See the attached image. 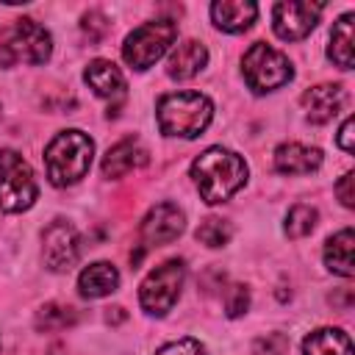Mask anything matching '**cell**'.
Returning <instances> with one entry per match:
<instances>
[{"label":"cell","instance_id":"6da1fadb","mask_svg":"<svg viewBox=\"0 0 355 355\" xmlns=\"http://www.w3.org/2000/svg\"><path fill=\"white\" fill-rule=\"evenodd\" d=\"M191 178L200 189V197L208 205L225 202L247 183V164L241 155L225 147H208L191 164Z\"/></svg>","mask_w":355,"mask_h":355},{"label":"cell","instance_id":"7a4b0ae2","mask_svg":"<svg viewBox=\"0 0 355 355\" xmlns=\"http://www.w3.org/2000/svg\"><path fill=\"white\" fill-rule=\"evenodd\" d=\"M94 155V141L83 130H61L47 147H44V166L53 186H72L78 183Z\"/></svg>","mask_w":355,"mask_h":355},{"label":"cell","instance_id":"3957f363","mask_svg":"<svg viewBox=\"0 0 355 355\" xmlns=\"http://www.w3.org/2000/svg\"><path fill=\"white\" fill-rule=\"evenodd\" d=\"M158 128L164 136H180V139H194L200 136L211 116L214 105L205 94L200 92H175L164 94L158 100Z\"/></svg>","mask_w":355,"mask_h":355},{"label":"cell","instance_id":"277c9868","mask_svg":"<svg viewBox=\"0 0 355 355\" xmlns=\"http://www.w3.org/2000/svg\"><path fill=\"white\" fill-rule=\"evenodd\" d=\"M53 53V39L31 17L14 19L8 28L0 31V64L14 67V64H44Z\"/></svg>","mask_w":355,"mask_h":355},{"label":"cell","instance_id":"5b68a950","mask_svg":"<svg viewBox=\"0 0 355 355\" xmlns=\"http://www.w3.org/2000/svg\"><path fill=\"white\" fill-rule=\"evenodd\" d=\"M36 200V180L31 164L17 150H0V211L19 214Z\"/></svg>","mask_w":355,"mask_h":355},{"label":"cell","instance_id":"8992f818","mask_svg":"<svg viewBox=\"0 0 355 355\" xmlns=\"http://www.w3.org/2000/svg\"><path fill=\"white\" fill-rule=\"evenodd\" d=\"M241 69H244V80L250 83L252 92L263 94V92H275L280 86H286L291 78H294V69H291V61L263 44V42H255L247 53H244V61H241Z\"/></svg>","mask_w":355,"mask_h":355},{"label":"cell","instance_id":"52a82bcc","mask_svg":"<svg viewBox=\"0 0 355 355\" xmlns=\"http://www.w3.org/2000/svg\"><path fill=\"white\" fill-rule=\"evenodd\" d=\"M178 36V25L172 19H153V22H144L141 28H136L125 44H122V58L125 64H130L133 69H147L153 67L166 50L169 44L175 42Z\"/></svg>","mask_w":355,"mask_h":355},{"label":"cell","instance_id":"ba28073f","mask_svg":"<svg viewBox=\"0 0 355 355\" xmlns=\"http://www.w3.org/2000/svg\"><path fill=\"white\" fill-rule=\"evenodd\" d=\"M183 277H186V263L180 258H172V261H164L161 266H155L141 280V288H139L141 308L153 316H164L166 311H172V305L180 297Z\"/></svg>","mask_w":355,"mask_h":355},{"label":"cell","instance_id":"9c48e42d","mask_svg":"<svg viewBox=\"0 0 355 355\" xmlns=\"http://www.w3.org/2000/svg\"><path fill=\"white\" fill-rule=\"evenodd\" d=\"M322 8H324L322 3H297V0L275 3L272 28L283 42H300L316 28Z\"/></svg>","mask_w":355,"mask_h":355},{"label":"cell","instance_id":"30bf717a","mask_svg":"<svg viewBox=\"0 0 355 355\" xmlns=\"http://www.w3.org/2000/svg\"><path fill=\"white\" fill-rule=\"evenodd\" d=\"M44 263L53 272H67L80 258V236L67 219H53L44 227Z\"/></svg>","mask_w":355,"mask_h":355},{"label":"cell","instance_id":"8fae6325","mask_svg":"<svg viewBox=\"0 0 355 355\" xmlns=\"http://www.w3.org/2000/svg\"><path fill=\"white\" fill-rule=\"evenodd\" d=\"M183 230H186V216H183V211H180L178 205H172V202H158V205H153V208L144 214L141 225H139V236H141V241H144L147 247L169 244V241H175Z\"/></svg>","mask_w":355,"mask_h":355},{"label":"cell","instance_id":"7c38bea8","mask_svg":"<svg viewBox=\"0 0 355 355\" xmlns=\"http://www.w3.org/2000/svg\"><path fill=\"white\" fill-rule=\"evenodd\" d=\"M150 161V153L144 150V144L136 136H128L122 141H116L105 155H103V175L105 178H125L133 169H141Z\"/></svg>","mask_w":355,"mask_h":355},{"label":"cell","instance_id":"4fadbf2b","mask_svg":"<svg viewBox=\"0 0 355 355\" xmlns=\"http://www.w3.org/2000/svg\"><path fill=\"white\" fill-rule=\"evenodd\" d=\"M344 105V89L338 83H319V86H311L305 94H302V108H305V116L313 122V125H324L330 122Z\"/></svg>","mask_w":355,"mask_h":355},{"label":"cell","instance_id":"5bb4252c","mask_svg":"<svg viewBox=\"0 0 355 355\" xmlns=\"http://www.w3.org/2000/svg\"><path fill=\"white\" fill-rule=\"evenodd\" d=\"M258 17V6L250 0H216L211 3V19L219 31L241 33L247 31Z\"/></svg>","mask_w":355,"mask_h":355},{"label":"cell","instance_id":"9a60e30c","mask_svg":"<svg viewBox=\"0 0 355 355\" xmlns=\"http://www.w3.org/2000/svg\"><path fill=\"white\" fill-rule=\"evenodd\" d=\"M319 166H322V150H316V147L288 141L275 150V169L283 175H308Z\"/></svg>","mask_w":355,"mask_h":355},{"label":"cell","instance_id":"2e32d148","mask_svg":"<svg viewBox=\"0 0 355 355\" xmlns=\"http://www.w3.org/2000/svg\"><path fill=\"white\" fill-rule=\"evenodd\" d=\"M83 80L89 83V89L103 97V100H119L125 94V78L119 72L116 64L105 61V58H94L86 72H83Z\"/></svg>","mask_w":355,"mask_h":355},{"label":"cell","instance_id":"e0dca14e","mask_svg":"<svg viewBox=\"0 0 355 355\" xmlns=\"http://www.w3.org/2000/svg\"><path fill=\"white\" fill-rule=\"evenodd\" d=\"M205 64H208V50H205V44H200V42H194V39H186V42L175 44V50L169 53L166 75H169V78H178V80H186V78H194Z\"/></svg>","mask_w":355,"mask_h":355},{"label":"cell","instance_id":"ac0fdd59","mask_svg":"<svg viewBox=\"0 0 355 355\" xmlns=\"http://www.w3.org/2000/svg\"><path fill=\"white\" fill-rule=\"evenodd\" d=\"M119 286V272L114 263L108 261H97V263H89L80 277H78V288L83 297L89 300H100V297H108L111 291H116Z\"/></svg>","mask_w":355,"mask_h":355},{"label":"cell","instance_id":"d6986e66","mask_svg":"<svg viewBox=\"0 0 355 355\" xmlns=\"http://www.w3.org/2000/svg\"><path fill=\"white\" fill-rule=\"evenodd\" d=\"M352 250H355V236H352V227H344V230L333 233V236L324 241V266H327L333 275L352 277V275H355Z\"/></svg>","mask_w":355,"mask_h":355},{"label":"cell","instance_id":"ffe728a7","mask_svg":"<svg viewBox=\"0 0 355 355\" xmlns=\"http://www.w3.org/2000/svg\"><path fill=\"white\" fill-rule=\"evenodd\" d=\"M302 355H352V341L338 327H319L305 336Z\"/></svg>","mask_w":355,"mask_h":355},{"label":"cell","instance_id":"44dd1931","mask_svg":"<svg viewBox=\"0 0 355 355\" xmlns=\"http://www.w3.org/2000/svg\"><path fill=\"white\" fill-rule=\"evenodd\" d=\"M327 55L336 67L352 69V14L338 17V22L330 31V47Z\"/></svg>","mask_w":355,"mask_h":355},{"label":"cell","instance_id":"7402d4cb","mask_svg":"<svg viewBox=\"0 0 355 355\" xmlns=\"http://www.w3.org/2000/svg\"><path fill=\"white\" fill-rule=\"evenodd\" d=\"M78 322V313L72 305H61V302H47L36 311V330L42 333H58L67 330Z\"/></svg>","mask_w":355,"mask_h":355},{"label":"cell","instance_id":"603a6c76","mask_svg":"<svg viewBox=\"0 0 355 355\" xmlns=\"http://www.w3.org/2000/svg\"><path fill=\"white\" fill-rule=\"evenodd\" d=\"M316 222H319V211L313 205L297 202L286 216V233H288V239H302L316 227Z\"/></svg>","mask_w":355,"mask_h":355},{"label":"cell","instance_id":"cb8c5ba5","mask_svg":"<svg viewBox=\"0 0 355 355\" xmlns=\"http://www.w3.org/2000/svg\"><path fill=\"white\" fill-rule=\"evenodd\" d=\"M233 236V227L227 219H219V216H208L202 219V225L197 227V241L205 244V247H225Z\"/></svg>","mask_w":355,"mask_h":355},{"label":"cell","instance_id":"d4e9b609","mask_svg":"<svg viewBox=\"0 0 355 355\" xmlns=\"http://www.w3.org/2000/svg\"><path fill=\"white\" fill-rule=\"evenodd\" d=\"M288 349V338L283 333H266L255 341L252 355H286Z\"/></svg>","mask_w":355,"mask_h":355},{"label":"cell","instance_id":"484cf974","mask_svg":"<svg viewBox=\"0 0 355 355\" xmlns=\"http://www.w3.org/2000/svg\"><path fill=\"white\" fill-rule=\"evenodd\" d=\"M155 355H208V352L197 338H178V341L164 344Z\"/></svg>","mask_w":355,"mask_h":355},{"label":"cell","instance_id":"4316f807","mask_svg":"<svg viewBox=\"0 0 355 355\" xmlns=\"http://www.w3.org/2000/svg\"><path fill=\"white\" fill-rule=\"evenodd\" d=\"M247 305H250V294H247V286H230V294H227V302H225V308H227V316H230V319L241 316V313L247 311Z\"/></svg>","mask_w":355,"mask_h":355},{"label":"cell","instance_id":"83f0119b","mask_svg":"<svg viewBox=\"0 0 355 355\" xmlns=\"http://www.w3.org/2000/svg\"><path fill=\"white\" fill-rule=\"evenodd\" d=\"M83 31L89 33L92 42H100L103 33L108 31V22H105V17H103L100 11H89V14L83 17Z\"/></svg>","mask_w":355,"mask_h":355},{"label":"cell","instance_id":"f1b7e54d","mask_svg":"<svg viewBox=\"0 0 355 355\" xmlns=\"http://www.w3.org/2000/svg\"><path fill=\"white\" fill-rule=\"evenodd\" d=\"M352 172H347V175H341L338 178V183H336V194H338V200H341V205L344 208H352L355 205V194H352Z\"/></svg>","mask_w":355,"mask_h":355},{"label":"cell","instance_id":"f546056e","mask_svg":"<svg viewBox=\"0 0 355 355\" xmlns=\"http://www.w3.org/2000/svg\"><path fill=\"white\" fill-rule=\"evenodd\" d=\"M352 128H355V119L347 116L344 125H341V130H338V147L344 153H352Z\"/></svg>","mask_w":355,"mask_h":355}]
</instances>
